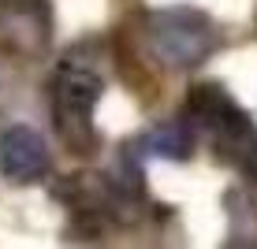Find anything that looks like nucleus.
<instances>
[{"label":"nucleus","mask_w":257,"mask_h":249,"mask_svg":"<svg viewBox=\"0 0 257 249\" xmlns=\"http://www.w3.org/2000/svg\"><path fill=\"white\" fill-rule=\"evenodd\" d=\"M104 93V64L101 52L90 41L67 49L56 60L49 78V97H52V119L56 130L64 134L67 149L78 156L97 153V127H93V108Z\"/></svg>","instance_id":"obj_1"},{"label":"nucleus","mask_w":257,"mask_h":249,"mask_svg":"<svg viewBox=\"0 0 257 249\" xmlns=\"http://www.w3.org/2000/svg\"><path fill=\"white\" fill-rule=\"evenodd\" d=\"M194 145H198V123L190 119H164L157 123V127L146 130V138H142V149L153 156H164V160H187L194 153Z\"/></svg>","instance_id":"obj_6"},{"label":"nucleus","mask_w":257,"mask_h":249,"mask_svg":"<svg viewBox=\"0 0 257 249\" xmlns=\"http://www.w3.org/2000/svg\"><path fill=\"white\" fill-rule=\"evenodd\" d=\"M52 167L49 141L30 127V123H12L0 130V175L8 182H38Z\"/></svg>","instance_id":"obj_5"},{"label":"nucleus","mask_w":257,"mask_h":249,"mask_svg":"<svg viewBox=\"0 0 257 249\" xmlns=\"http://www.w3.org/2000/svg\"><path fill=\"white\" fill-rule=\"evenodd\" d=\"M216 41H220L216 26L198 8L172 4L146 15V49L168 71H190L205 64L216 49Z\"/></svg>","instance_id":"obj_3"},{"label":"nucleus","mask_w":257,"mask_h":249,"mask_svg":"<svg viewBox=\"0 0 257 249\" xmlns=\"http://www.w3.org/2000/svg\"><path fill=\"white\" fill-rule=\"evenodd\" d=\"M0 104H4V78H0Z\"/></svg>","instance_id":"obj_7"},{"label":"nucleus","mask_w":257,"mask_h":249,"mask_svg":"<svg viewBox=\"0 0 257 249\" xmlns=\"http://www.w3.org/2000/svg\"><path fill=\"white\" fill-rule=\"evenodd\" d=\"M187 104V115L198 123L201 134H209L212 153L227 167L242 171L250 182H257V123L227 97V90L201 82L190 90Z\"/></svg>","instance_id":"obj_2"},{"label":"nucleus","mask_w":257,"mask_h":249,"mask_svg":"<svg viewBox=\"0 0 257 249\" xmlns=\"http://www.w3.org/2000/svg\"><path fill=\"white\" fill-rule=\"evenodd\" d=\"M52 45L49 0H0V49L8 56H41Z\"/></svg>","instance_id":"obj_4"}]
</instances>
